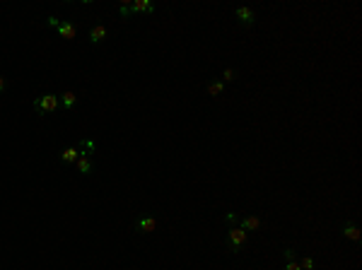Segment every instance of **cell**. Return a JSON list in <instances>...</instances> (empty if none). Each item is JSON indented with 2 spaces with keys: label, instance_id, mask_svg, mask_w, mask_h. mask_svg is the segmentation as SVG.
<instances>
[{
  "label": "cell",
  "instance_id": "cell-14",
  "mask_svg": "<svg viewBox=\"0 0 362 270\" xmlns=\"http://www.w3.org/2000/svg\"><path fill=\"white\" fill-rule=\"evenodd\" d=\"M237 77H239V72H237L235 68H225V70H222V80H225V82H235Z\"/></svg>",
  "mask_w": 362,
  "mask_h": 270
},
{
  "label": "cell",
  "instance_id": "cell-12",
  "mask_svg": "<svg viewBox=\"0 0 362 270\" xmlns=\"http://www.w3.org/2000/svg\"><path fill=\"white\" fill-rule=\"evenodd\" d=\"M77 157H80V150L77 147H68V150H63V155H60V160L63 162H77Z\"/></svg>",
  "mask_w": 362,
  "mask_h": 270
},
{
  "label": "cell",
  "instance_id": "cell-13",
  "mask_svg": "<svg viewBox=\"0 0 362 270\" xmlns=\"http://www.w3.org/2000/svg\"><path fill=\"white\" fill-rule=\"evenodd\" d=\"M222 90H225V85H222L220 80H215V82H210V85H208V94H210V97H220Z\"/></svg>",
  "mask_w": 362,
  "mask_h": 270
},
{
  "label": "cell",
  "instance_id": "cell-5",
  "mask_svg": "<svg viewBox=\"0 0 362 270\" xmlns=\"http://www.w3.org/2000/svg\"><path fill=\"white\" fill-rule=\"evenodd\" d=\"M343 236L348 241H360V227H358L353 219L343 222Z\"/></svg>",
  "mask_w": 362,
  "mask_h": 270
},
{
  "label": "cell",
  "instance_id": "cell-4",
  "mask_svg": "<svg viewBox=\"0 0 362 270\" xmlns=\"http://www.w3.org/2000/svg\"><path fill=\"white\" fill-rule=\"evenodd\" d=\"M239 227L249 234V232H258L261 229V217L249 215V217H239Z\"/></svg>",
  "mask_w": 362,
  "mask_h": 270
},
{
  "label": "cell",
  "instance_id": "cell-3",
  "mask_svg": "<svg viewBox=\"0 0 362 270\" xmlns=\"http://www.w3.org/2000/svg\"><path fill=\"white\" fill-rule=\"evenodd\" d=\"M235 19L241 27H253L256 24V12H253L251 7H246V5H239L235 10Z\"/></svg>",
  "mask_w": 362,
  "mask_h": 270
},
{
  "label": "cell",
  "instance_id": "cell-8",
  "mask_svg": "<svg viewBox=\"0 0 362 270\" xmlns=\"http://www.w3.org/2000/svg\"><path fill=\"white\" fill-rule=\"evenodd\" d=\"M77 171L82 174V176H90L92 174V169H94V164H92V160L85 155V152H80V157H77Z\"/></svg>",
  "mask_w": 362,
  "mask_h": 270
},
{
  "label": "cell",
  "instance_id": "cell-9",
  "mask_svg": "<svg viewBox=\"0 0 362 270\" xmlns=\"http://www.w3.org/2000/svg\"><path fill=\"white\" fill-rule=\"evenodd\" d=\"M128 7H130V15H138V12H155L152 2H147V0H135V2H130Z\"/></svg>",
  "mask_w": 362,
  "mask_h": 270
},
{
  "label": "cell",
  "instance_id": "cell-2",
  "mask_svg": "<svg viewBox=\"0 0 362 270\" xmlns=\"http://www.w3.org/2000/svg\"><path fill=\"white\" fill-rule=\"evenodd\" d=\"M58 104H60V97H58V94H54V92H46V94L36 97L32 107H34L36 111L41 113V116H49V113H54L56 108H58Z\"/></svg>",
  "mask_w": 362,
  "mask_h": 270
},
{
  "label": "cell",
  "instance_id": "cell-20",
  "mask_svg": "<svg viewBox=\"0 0 362 270\" xmlns=\"http://www.w3.org/2000/svg\"><path fill=\"white\" fill-rule=\"evenodd\" d=\"M5 90H7V80H5V77L0 75V94H2Z\"/></svg>",
  "mask_w": 362,
  "mask_h": 270
},
{
  "label": "cell",
  "instance_id": "cell-10",
  "mask_svg": "<svg viewBox=\"0 0 362 270\" xmlns=\"http://www.w3.org/2000/svg\"><path fill=\"white\" fill-rule=\"evenodd\" d=\"M107 39V27L104 24H97L90 29V44H102Z\"/></svg>",
  "mask_w": 362,
  "mask_h": 270
},
{
  "label": "cell",
  "instance_id": "cell-15",
  "mask_svg": "<svg viewBox=\"0 0 362 270\" xmlns=\"http://www.w3.org/2000/svg\"><path fill=\"white\" fill-rule=\"evenodd\" d=\"M314 266H316V263H314V258H309V256H304V258L300 261V268L302 270H314Z\"/></svg>",
  "mask_w": 362,
  "mask_h": 270
},
{
  "label": "cell",
  "instance_id": "cell-17",
  "mask_svg": "<svg viewBox=\"0 0 362 270\" xmlns=\"http://www.w3.org/2000/svg\"><path fill=\"white\" fill-rule=\"evenodd\" d=\"M128 5H130V2H121V5H119V15L123 19L130 17V7H128Z\"/></svg>",
  "mask_w": 362,
  "mask_h": 270
},
{
  "label": "cell",
  "instance_id": "cell-1",
  "mask_svg": "<svg viewBox=\"0 0 362 270\" xmlns=\"http://www.w3.org/2000/svg\"><path fill=\"white\" fill-rule=\"evenodd\" d=\"M246 239H249V234H246L241 227H230V229H227V236H225V246H227L232 253H239L244 246H246Z\"/></svg>",
  "mask_w": 362,
  "mask_h": 270
},
{
  "label": "cell",
  "instance_id": "cell-16",
  "mask_svg": "<svg viewBox=\"0 0 362 270\" xmlns=\"http://www.w3.org/2000/svg\"><path fill=\"white\" fill-rule=\"evenodd\" d=\"M225 219H227V224H230V227H237V224H239V215H237V213H227Z\"/></svg>",
  "mask_w": 362,
  "mask_h": 270
},
{
  "label": "cell",
  "instance_id": "cell-18",
  "mask_svg": "<svg viewBox=\"0 0 362 270\" xmlns=\"http://www.w3.org/2000/svg\"><path fill=\"white\" fill-rule=\"evenodd\" d=\"M283 256H285V261H295V258H297L295 249H285V251H283Z\"/></svg>",
  "mask_w": 362,
  "mask_h": 270
},
{
  "label": "cell",
  "instance_id": "cell-7",
  "mask_svg": "<svg viewBox=\"0 0 362 270\" xmlns=\"http://www.w3.org/2000/svg\"><path fill=\"white\" fill-rule=\"evenodd\" d=\"M155 227H157V219H155V217H140V219L135 222V232H140V234L152 232Z\"/></svg>",
  "mask_w": 362,
  "mask_h": 270
},
{
  "label": "cell",
  "instance_id": "cell-11",
  "mask_svg": "<svg viewBox=\"0 0 362 270\" xmlns=\"http://www.w3.org/2000/svg\"><path fill=\"white\" fill-rule=\"evenodd\" d=\"M75 104H77V94L75 92H63L60 94V107L65 108V111H70Z\"/></svg>",
  "mask_w": 362,
  "mask_h": 270
},
{
  "label": "cell",
  "instance_id": "cell-19",
  "mask_svg": "<svg viewBox=\"0 0 362 270\" xmlns=\"http://www.w3.org/2000/svg\"><path fill=\"white\" fill-rule=\"evenodd\" d=\"M283 270H302V268H300V263H297V261H288Z\"/></svg>",
  "mask_w": 362,
  "mask_h": 270
},
{
  "label": "cell",
  "instance_id": "cell-6",
  "mask_svg": "<svg viewBox=\"0 0 362 270\" xmlns=\"http://www.w3.org/2000/svg\"><path fill=\"white\" fill-rule=\"evenodd\" d=\"M56 32H58V36H63V39H68V41L77 36V29H75V24H72V22H58Z\"/></svg>",
  "mask_w": 362,
  "mask_h": 270
}]
</instances>
